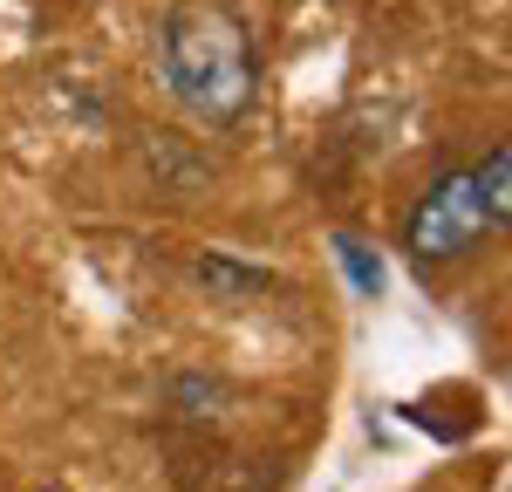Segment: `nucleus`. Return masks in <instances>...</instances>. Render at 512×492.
<instances>
[{"mask_svg":"<svg viewBox=\"0 0 512 492\" xmlns=\"http://www.w3.org/2000/svg\"><path fill=\"white\" fill-rule=\"evenodd\" d=\"M158 82L185 117L212 123V130L239 123L260 89L246 21L219 0H178L158 21Z\"/></svg>","mask_w":512,"mask_h":492,"instance_id":"obj_1","label":"nucleus"},{"mask_svg":"<svg viewBox=\"0 0 512 492\" xmlns=\"http://www.w3.org/2000/svg\"><path fill=\"white\" fill-rule=\"evenodd\" d=\"M485 240V212H478V192H472V171H444L424 199L410 205V219H403V246H410V260H465L472 246Z\"/></svg>","mask_w":512,"mask_h":492,"instance_id":"obj_2","label":"nucleus"},{"mask_svg":"<svg viewBox=\"0 0 512 492\" xmlns=\"http://www.w3.org/2000/svg\"><path fill=\"white\" fill-rule=\"evenodd\" d=\"M472 192H478V212H485V233H506L512 226V144H492L472 164Z\"/></svg>","mask_w":512,"mask_h":492,"instance_id":"obj_3","label":"nucleus"},{"mask_svg":"<svg viewBox=\"0 0 512 492\" xmlns=\"http://www.w3.org/2000/svg\"><path fill=\"white\" fill-rule=\"evenodd\" d=\"M198 281L212 287V294H260V287H274L260 267H233V260H219V253L198 260Z\"/></svg>","mask_w":512,"mask_h":492,"instance_id":"obj_4","label":"nucleus"},{"mask_svg":"<svg viewBox=\"0 0 512 492\" xmlns=\"http://www.w3.org/2000/svg\"><path fill=\"white\" fill-rule=\"evenodd\" d=\"M335 253H342V267H349L355 294H383V260H369V246L355 240V233H342V240H335Z\"/></svg>","mask_w":512,"mask_h":492,"instance_id":"obj_5","label":"nucleus"}]
</instances>
